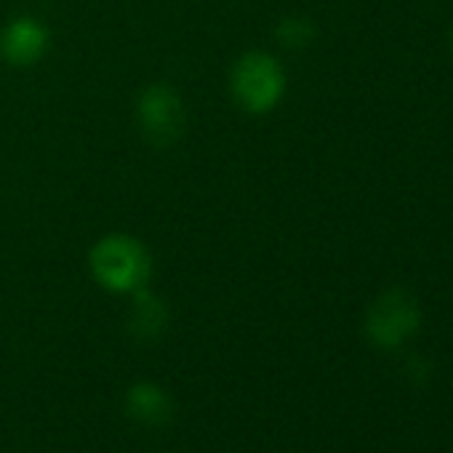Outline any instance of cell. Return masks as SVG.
Here are the masks:
<instances>
[{"instance_id":"cell-1","label":"cell","mask_w":453,"mask_h":453,"mask_svg":"<svg viewBox=\"0 0 453 453\" xmlns=\"http://www.w3.org/2000/svg\"><path fill=\"white\" fill-rule=\"evenodd\" d=\"M88 267L96 283L112 294H136L152 278L150 251L131 235L112 233L96 241L88 254Z\"/></svg>"},{"instance_id":"cell-2","label":"cell","mask_w":453,"mask_h":453,"mask_svg":"<svg viewBox=\"0 0 453 453\" xmlns=\"http://www.w3.org/2000/svg\"><path fill=\"white\" fill-rule=\"evenodd\" d=\"M230 94L249 115H267L286 94V73L267 51L243 54L230 73Z\"/></svg>"},{"instance_id":"cell-3","label":"cell","mask_w":453,"mask_h":453,"mask_svg":"<svg viewBox=\"0 0 453 453\" xmlns=\"http://www.w3.org/2000/svg\"><path fill=\"white\" fill-rule=\"evenodd\" d=\"M418 323H421L418 302L408 291L392 288L371 304L365 315V334L376 347L392 349L400 347L408 336H413Z\"/></svg>"},{"instance_id":"cell-4","label":"cell","mask_w":453,"mask_h":453,"mask_svg":"<svg viewBox=\"0 0 453 453\" xmlns=\"http://www.w3.org/2000/svg\"><path fill=\"white\" fill-rule=\"evenodd\" d=\"M136 118L144 139L152 147L173 144L184 131V102L168 83H152L142 91L136 104Z\"/></svg>"},{"instance_id":"cell-5","label":"cell","mask_w":453,"mask_h":453,"mask_svg":"<svg viewBox=\"0 0 453 453\" xmlns=\"http://www.w3.org/2000/svg\"><path fill=\"white\" fill-rule=\"evenodd\" d=\"M51 43L49 27L35 17H17L0 30V57L12 67L38 65Z\"/></svg>"},{"instance_id":"cell-6","label":"cell","mask_w":453,"mask_h":453,"mask_svg":"<svg viewBox=\"0 0 453 453\" xmlns=\"http://www.w3.org/2000/svg\"><path fill=\"white\" fill-rule=\"evenodd\" d=\"M165 323H168V307L163 304V299H157L147 288L136 291L131 320H128L131 334L136 339H155L165 328Z\"/></svg>"},{"instance_id":"cell-7","label":"cell","mask_w":453,"mask_h":453,"mask_svg":"<svg viewBox=\"0 0 453 453\" xmlns=\"http://www.w3.org/2000/svg\"><path fill=\"white\" fill-rule=\"evenodd\" d=\"M126 405H128V413L142 424H163L173 411L168 395L155 384H136L128 392Z\"/></svg>"},{"instance_id":"cell-8","label":"cell","mask_w":453,"mask_h":453,"mask_svg":"<svg viewBox=\"0 0 453 453\" xmlns=\"http://www.w3.org/2000/svg\"><path fill=\"white\" fill-rule=\"evenodd\" d=\"M278 41L288 49H304L315 38V27L304 17H288L278 25Z\"/></svg>"},{"instance_id":"cell-9","label":"cell","mask_w":453,"mask_h":453,"mask_svg":"<svg viewBox=\"0 0 453 453\" xmlns=\"http://www.w3.org/2000/svg\"><path fill=\"white\" fill-rule=\"evenodd\" d=\"M450 49H453V33H450Z\"/></svg>"}]
</instances>
